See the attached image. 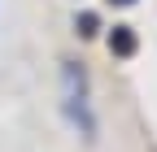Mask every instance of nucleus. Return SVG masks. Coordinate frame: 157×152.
Returning <instances> with one entry per match:
<instances>
[{"label":"nucleus","mask_w":157,"mask_h":152,"mask_svg":"<svg viewBox=\"0 0 157 152\" xmlns=\"http://www.w3.org/2000/svg\"><path fill=\"white\" fill-rule=\"evenodd\" d=\"M118 35H109V48H118V52H135V35H131V26H113Z\"/></svg>","instance_id":"obj_2"},{"label":"nucleus","mask_w":157,"mask_h":152,"mask_svg":"<svg viewBox=\"0 0 157 152\" xmlns=\"http://www.w3.org/2000/svg\"><path fill=\"white\" fill-rule=\"evenodd\" d=\"M78 35H96V17L92 13H83V31H78Z\"/></svg>","instance_id":"obj_3"},{"label":"nucleus","mask_w":157,"mask_h":152,"mask_svg":"<svg viewBox=\"0 0 157 152\" xmlns=\"http://www.w3.org/2000/svg\"><path fill=\"white\" fill-rule=\"evenodd\" d=\"M61 118L74 130V139H83L87 148L101 139V118L92 109V91H87V70L83 61H61Z\"/></svg>","instance_id":"obj_1"}]
</instances>
